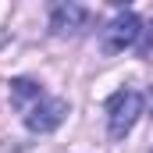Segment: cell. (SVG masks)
Listing matches in <instances>:
<instances>
[{
	"instance_id": "1",
	"label": "cell",
	"mask_w": 153,
	"mask_h": 153,
	"mask_svg": "<svg viewBox=\"0 0 153 153\" xmlns=\"http://www.w3.org/2000/svg\"><path fill=\"white\" fill-rule=\"evenodd\" d=\"M143 114V96L135 89H117L114 96L107 100V132L111 139H125L132 132V125Z\"/></svg>"
},
{
	"instance_id": "2",
	"label": "cell",
	"mask_w": 153,
	"mask_h": 153,
	"mask_svg": "<svg viewBox=\"0 0 153 153\" xmlns=\"http://www.w3.org/2000/svg\"><path fill=\"white\" fill-rule=\"evenodd\" d=\"M139 36H143L139 14H135V11H117L114 18L107 22V29H103V50H107V53L128 50V46L139 43Z\"/></svg>"
},
{
	"instance_id": "3",
	"label": "cell",
	"mask_w": 153,
	"mask_h": 153,
	"mask_svg": "<svg viewBox=\"0 0 153 153\" xmlns=\"http://www.w3.org/2000/svg\"><path fill=\"white\" fill-rule=\"evenodd\" d=\"M68 117V103L64 100H39V103H32L29 111H25V125L32 128V132H53L61 121Z\"/></svg>"
},
{
	"instance_id": "4",
	"label": "cell",
	"mask_w": 153,
	"mask_h": 153,
	"mask_svg": "<svg viewBox=\"0 0 153 153\" xmlns=\"http://www.w3.org/2000/svg\"><path fill=\"white\" fill-rule=\"evenodd\" d=\"M89 25V11L82 7V4H53L50 7V29H53V36H75Z\"/></svg>"
},
{
	"instance_id": "5",
	"label": "cell",
	"mask_w": 153,
	"mask_h": 153,
	"mask_svg": "<svg viewBox=\"0 0 153 153\" xmlns=\"http://www.w3.org/2000/svg\"><path fill=\"white\" fill-rule=\"evenodd\" d=\"M29 100H36V103L43 100V85L32 82V78H14V82H11V103L29 111Z\"/></svg>"
},
{
	"instance_id": "6",
	"label": "cell",
	"mask_w": 153,
	"mask_h": 153,
	"mask_svg": "<svg viewBox=\"0 0 153 153\" xmlns=\"http://www.w3.org/2000/svg\"><path fill=\"white\" fill-rule=\"evenodd\" d=\"M139 43H143V50H150V46H153V22H150V29H146V36L139 39Z\"/></svg>"
},
{
	"instance_id": "7",
	"label": "cell",
	"mask_w": 153,
	"mask_h": 153,
	"mask_svg": "<svg viewBox=\"0 0 153 153\" xmlns=\"http://www.w3.org/2000/svg\"><path fill=\"white\" fill-rule=\"evenodd\" d=\"M150 103H153V89H150Z\"/></svg>"
}]
</instances>
